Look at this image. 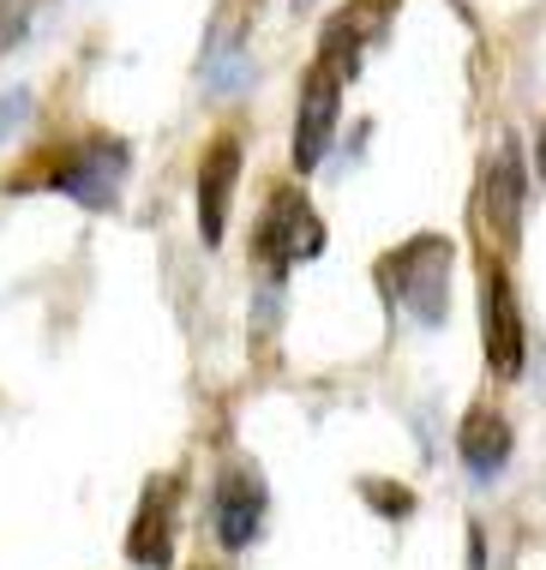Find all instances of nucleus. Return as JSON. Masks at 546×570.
I'll list each match as a JSON object with an SVG mask.
<instances>
[{
  "mask_svg": "<svg viewBox=\"0 0 546 570\" xmlns=\"http://www.w3.org/2000/svg\"><path fill=\"white\" fill-rule=\"evenodd\" d=\"M264 511H271V492H264L259 469L253 462H234L223 474V487H216V541L228 552L253 547L259 529H264Z\"/></svg>",
  "mask_w": 546,
  "mask_h": 570,
  "instance_id": "obj_9",
  "label": "nucleus"
},
{
  "mask_svg": "<svg viewBox=\"0 0 546 570\" xmlns=\"http://www.w3.org/2000/svg\"><path fill=\"white\" fill-rule=\"evenodd\" d=\"M241 163H246L241 132H223L205 150V163H198V235H205V246H223L228 235V205H234V187H241Z\"/></svg>",
  "mask_w": 546,
  "mask_h": 570,
  "instance_id": "obj_7",
  "label": "nucleus"
},
{
  "mask_svg": "<svg viewBox=\"0 0 546 570\" xmlns=\"http://www.w3.org/2000/svg\"><path fill=\"white\" fill-rule=\"evenodd\" d=\"M390 19H397V0H349V7H342L337 19L324 24L319 60H324V67H337L342 79H349V72L361 67V49H367L372 37H384Z\"/></svg>",
  "mask_w": 546,
  "mask_h": 570,
  "instance_id": "obj_10",
  "label": "nucleus"
},
{
  "mask_svg": "<svg viewBox=\"0 0 546 570\" xmlns=\"http://www.w3.org/2000/svg\"><path fill=\"white\" fill-rule=\"evenodd\" d=\"M175 504H181V487L168 474H156L138 492V511H133V529H127V559L145 564V570H168L175 564Z\"/></svg>",
  "mask_w": 546,
  "mask_h": 570,
  "instance_id": "obj_6",
  "label": "nucleus"
},
{
  "mask_svg": "<svg viewBox=\"0 0 546 570\" xmlns=\"http://www.w3.org/2000/svg\"><path fill=\"white\" fill-rule=\"evenodd\" d=\"M337 120H342V72L312 60L301 79V115H294V168L301 175H312L324 163V150L337 138Z\"/></svg>",
  "mask_w": 546,
  "mask_h": 570,
  "instance_id": "obj_5",
  "label": "nucleus"
},
{
  "mask_svg": "<svg viewBox=\"0 0 546 570\" xmlns=\"http://www.w3.org/2000/svg\"><path fill=\"white\" fill-rule=\"evenodd\" d=\"M25 109H30V97H7V109H0V138H7L12 127H19Z\"/></svg>",
  "mask_w": 546,
  "mask_h": 570,
  "instance_id": "obj_14",
  "label": "nucleus"
},
{
  "mask_svg": "<svg viewBox=\"0 0 546 570\" xmlns=\"http://www.w3.org/2000/svg\"><path fill=\"white\" fill-rule=\"evenodd\" d=\"M510 451H517V439H510V421L498 409H468L462 414V426H457V456H462V469L475 474V481H493L498 469L510 462Z\"/></svg>",
  "mask_w": 546,
  "mask_h": 570,
  "instance_id": "obj_11",
  "label": "nucleus"
},
{
  "mask_svg": "<svg viewBox=\"0 0 546 570\" xmlns=\"http://www.w3.org/2000/svg\"><path fill=\"white\" fill-rule=\"evenodd\" d=\"M535 168H540V180H546V120H540V138H535Z\"/></svg>",
  "mask_w": 546,
  "mask_h": 570,
  "instance_id": "obj_16",
  "label": "nucleus"
},
{
  "mask_svg": "<svg viewBox=\"0 0 546 570\" xmlns=\"http://www.w3.org/2000/svg\"><path fill=\"white\" fill-rule=\"evenodd\" d=\"M361 492H367L372 511H384V517H397V522L415 511V499H409V492H402L397 481H361Z\"/></svg>",
  "mask_w": 546,
  "mask_h": 570,
  "instance_id": "obj_12",
  "label": "nucleus"
},
{
  "mask_svg": "<svg viewBox=\"0 0 546 570\" xmlns=\"http://www.w3.org/2000/svg\"><path fill=\"white\" fill-rule=\"evenodd\" d=\"M480 343H487V366L498 379H517L528 361V331L517 313V288H510V271L487 258L480 265Z\"/></svg>",
  "mask_w": 546,
  "mask_h": 570,
  "instance_id": "obj_4",
  "label": "nucleus"
},
{
  "mask_svg": "<svg viewBox=\"0 0 546 570\" xmlns=\"http://www.w3.org/2000/svg\"><path fill=\"white\" fill-rule=\"evenodd\" d=\"M30 180H42V187L67 193L90 210H108L120 193V180H127V145H120V138H90V145H78V150H60V157Z\"/></svg>",
  "mask_w": 546,
  "mask_h": 570,
  "instance_id": "obj_3",
  "label": "nucleus"
},
{
  "mask_svg": "<svg viewBox=\"0 0 546 570\" xmlns=\"http://www.w3.org/2000/svg\"><path fill=\"white\" fill-rule=\"evenodd\" d=\"M253 253H259L276 276L324 253V223L312 217V205H306L301 187H276V193H271V205H264V217H259V228H253Z\"/></svg>",
  "mask_w": 546,
  "mask_h": 570,
  "instance_id": "obj_2",
  "label": "nucleus"
},
{
  "mask_svg": "<svg viewBox=\"0 0 546 570\" xmlns=\"http://www.w3.org/2000/svg\"><path fill=\"white\" fill-rule=\"evenodd\" d=\"M523 205H528L523 150L510 145V138H505V145L493 150V163L480 168V217L493 223L498 246H517V235H523Z\"/></svg>",
  "mask_w": 546,
  "mask_h": 570,
  "instance_id": "obj_8",
  "label": "nucleus"
},
{
  "mask_svg": "<svg viewBox=\"0 0 546 570\" xmlns=\"http://www.w3.org/2000/svg\"><path fill=\"white\" fill-rule=\"evenodd\" d=\"M468 534H475V547H468V570H487V534H480V522Z\"/></svg>",
  "mask_w": 546,
  "mask_h": 570,
  "instance_id": "obj_15",
  "label": "nucleus"
},
{
  "mask_svg": "<svg viewBox=\"0 0 546 570\" xmlns=\"http://www.w3.org/2000/svg\"><path fill=\"white\" fill-rule=\"evenodd\" d=\"M450 258H457V246L445 235H415L409 246H397L390 258H379V288L390 306H402L409 318L420 325H445L450 313Z\"/></svg>",
  "mask_w": 546,
  "mask_h": 570,
  "instance_id": "obj_1",
  "label": "nucleus"
},
{
  "mask_svg": "<svg viewBox=\"0 0 546 570\" xmlns=\"http://www.w3.org/2000/svg\"><path fill=\"white\" fill-rule=\"evenodd\" d=\"M25 24H30V0H0V49H12L25 37Z\"/></svg>",
  "mask_w": 546,
  "mask_h": 570,
  "instance_id": "obj_13",
  "label": "nucleus"
}]
</instances>
